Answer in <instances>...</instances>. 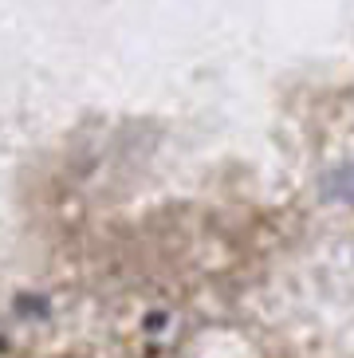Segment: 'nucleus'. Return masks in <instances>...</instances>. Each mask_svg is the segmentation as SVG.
I'll return each mask as SVG.
<instances>
[{
    "instance_id": "1",
    "label": "nucleus",
    "mask_w": 354,
    "mask_h": 358,
    "mask_svg": "<svg viewBox=\"0 0 354 358\" xmlns=\"http://www.w3.org/2000/svg\"><path fill=\"white\" fill-rule=\"evenodd\" d=\"M323 197H331V201H339V205H351L354 209V162L327 173L323 178Z\"/></svg>"
}]
</instances>
